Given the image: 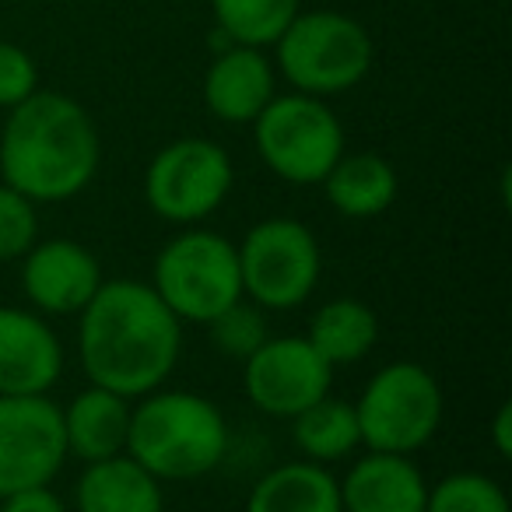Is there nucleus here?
<instances>
[{"label":"nucleus","instance_id":"1","mask_svg":"<svg viewBox=\"0 0 512 512\" xmlns=\"http://www.w3.org/2000/svg\"><path fill=\"white\" fill-rule=\"evenodd\" d=\"M183 355V323L148 281H102L78 313V358L88 383L127 400L165 386Z\"/></svg>","mask_w":512,"mask_h":512},{"label":"nucleus","instance_id":"2","mask_svg":"<svg viewBox=\"0 0 512 512\" xmlns=\"http://www.w3.org/2000/svg\"><path fill=\"white\" fill-rule=\"evenodd\" d=\"M102 141L92 113L64 92H32L0 130V179L36 204H64L92 186Z\"/></svg>","mask_w":512,"mask_h":512},{"label":"nucleus","instance_id":"3","mask_svg":"<svg viewBox=\"0 0 512 512\" xmlns=\"http://www.w3.org/2000/svg\"><path fill=\"white\" fill-rule=\"evenodd\" d=\"M228 421L211 397L193 390H151L130 407L127 456L158 481H197L221 467Z\"/></svg>","mask_w":512,"mask_h":512},{"label":"nucleus","instance_id":"4","mask_svg":"<svg viewBox=\"0 0 512 512\" xmlns=\"http://www.w3.org/2000/svg\"><path fill=\"white\" fill-rule=\"evenodd\" d=\"M376 60L372 36L344 11H299L274 43V71L292 92L330 99L362 85Z\"/></svg>","mask_w":512,"mask_h":512},{"label":"nucleus","instance_id":"5","mask_svg":"<svg viewBox=\"0 0 512 512\" xmlns=\"http://www.w3.org/2000/svg\"><path fill=\"white\" fill-rule=\"evenodd\" d=\"M151 288L179 323H211L242 295L235 242L211 228H183L155 256Z\"/></svg>","mask_w":512,"mask_h":512},{"label":"nucleus","instance_id":"6","mask_svg":"<svg viewBox=\"0 0 512 512\" xmlns=\"http://www.w3.org/2000/svg\"><path fill=\"white\" fill-rule=\"evenodd\" d=\"M446 414L439 379L421 362H390L355 400L362 446L372 453L414 456L435 439Z\"/></svg>","mask_w":512,"mask_h":512},{"label":"nucleus","instance_id":"7","mask_svg":"<svg viewBox=\"0 0 512 512\" xmlns=\"http://www.w3.org/2000/svg\"><path fill=\"white\" fill-rule=\"evenodd\" d=\"M242 295L264 313H288L313 299L323 274V253L313 228L299 218L256 221L235 246Z\"/></svg>","mask_w":512,"mask_h":512},{"label":"nucleus","instance_id":"8","mask_svg":"<svg viewBox=\"0 0 512 512\" xmlns=\"http://www.w3.org/2000/svg\"><path fill=\"white\" fill-rule=\"evenodd\" d=\"M256 155L278 179L292 186H320L344 155V127L327 99L316 95H274L253 120Z\"/></svg>","mask_w":512,"mask_h":512},{"label":"nucleus","instance_id":"9","mask_svg":"<svg viewBox=\"0 0 512 512\" xmlns=\"http://www.w3.org/2000/svg\"><path fill=\"white\" fill-rule=\"evenodd\" d=\"M235 169L228 151L207 137H179L155 151L144 172V200L169 225H200L228 200Z\"/></svg>","mask_w":512,"mask_h":512},{"label":"nucleus","instance_id":"10","mask_svg":"<svg viewBox=\"0 0 512 512\" xmlns=\"http://www.w3.org/2000/svg\"><path fill=\"white\" fill-rule=\"evenodd\" d=\"M334 386V365L306 341V334L267 337L242 362V393L267 418L292 421L323 400Z\"/></svg>","mask_w":512,"mask_h":512},{"label":"nucleus","instance_id":"11","mask_svg":"<svg viewBox=\"0 0 512 512\" xmlns=\"http://www.w3.org/2000/svg\"><path fill=\"white\" fill-rule=\"evenodd\" d=\"M64 460V414L50 397H0V498L53 484Z\"/></svg>","mask_w":512,"mask_h":512},{"label":"nucleus","instance_id":"12","mask_svg":"<svg viewBox=\"0 0 512 512\" xmlns=\"http://www.w3.org/2000/svg\"><path fill=\"white\" fill-rule=\"evenodd\" d=\"M102 281L99 256L74 239H39L22 256V292L39 316H78Z\"/></svg>","mask_w":512,"mask_h":512},{"label":"nucleus","instance_id":"13","mask_svg":"<svg viewBox=\"0 0 512 512\" xmlns=\"http://www.w3.org/2000/svg\"><path fill=\"white\" fill-rule=\"evenodd\" d=\"M64 376L60 337L36 309L0 306V397H50Z\"/></svg>","mask_w":512,"mask_h":512},{"label":"nucleus","instance_id":"14","mask_svg":"<svg viewBox=\"0 0 512 512\" xmlns=\"http://www.w3.org/2000/svg\"><path fill=\"white\" fill-rule=\"evenodd\" d=\"M278 95V71L256 46L228 43L204 74V106L221 123H253Z\"/></svg>","mask_w":512,"mask_h":512},{"label":"nucleus","instance_id":"15","mask_svg":"<svg viewBox=\"0 0 512 512\" xmlns=\"http://www.w3.org/2000/svg\"><path fill=\"white\" fill-rule=\"evenodd\" d=\"M428 481L411 456L365 453L341 481L344 512H425Z\"/></svg>","mask_w":512,"mask_h":512},{"label":"nucleus","instance_id":"16","mask_svg":"<svg viewBox=\"0 0 512 512\" xmlns=\"http://www.w3.org/2000/svg\"><path fill=\"white\" fill-rule=\"evenodd\" d=\"M130 407H134V400L95 383H88V390L74 393L71 404L60 407L67 456L81 463H99L127 453Z\"/></svg>","mask_w":512,"mask_h":512},{"label":"nucleus","instance_id":"17","mask_svg":"<svg viewBox=\"0 0 512 512\" xmlns=\"http://www.w3.org/2000/svg\"><path fill=\"white\" fill-rule=\"evenodd\" d=\"M74 512H165L162 481L127 453L85 463L74 484Z\"/></svg>","mask_w":512,"mask_h":512},{"label":"nucleus","instance_id":"18","mask_svg":"<svg viewBox=\"0 0 512 512\" xmlns=\"http://www.w3.org/2000/svg\"><path fill=\"white\" fill-rule=\"evenodd\" d=\"M320 186L327 193V204L341 218L369 221L393 207L400 179L397 169L390 165V158L376 155V151H355V155L344 151L334 162V169L323 176Z\"/></svg>","mask_w":512,"mask_h":512},{"label":"nucleus","instance_id":"19","mask_svg":"<svg viewBox=\"0 0 512 512\" xmlns=\"http://www.w3.org/2000/svg\"><path fill=\"white\" fill-rule=\"evenodd\" d=\"M246 512H344L341 481L313 460L278 463L253 484Z\"/></svg>","mask_w":512,"mask_h":512},{"label":"nucleus","instance_id":"20","mask_svg":"<svg viewBox=\"0 0 512 512\" xmlns=\"http://www.w3.org/2000/svg\"><path fill=\"white\" fill-rule=\"evenodd\" d=\"M306 341L327 358L330 365H355L376 348L379 316L362 299H330L313 313Z\"/></svg>","mask_w":512,"mask_h":512},{"label":"nucleus","instance_id":"21","mask_svg":"<svg viewBox=\"0 0 512 512\" xmlns=\"http://www.w3.org/2000/svg\"><path fill=\"white\" fill-rule=\"evenodd\" d=\"M292 439H295V449L302 453V460L323 463V467L344 460V456H351L362 446L355 404L327 393V397L316 400L313 407L295 414Z\"/></svg>","mask_w":512,"mask_h":512},{"label":"nucleus","instance_id":"22","mask_svg":"<svg viewBox=\"0 0 512 512\" xmlns=\"http://www.w3.org/2000/svg\"><path fill=\"white\" fill-rule=\"evenodd\" d=\"M302 0H211L214 25L225 36V46H256L267 50L299 15Z\"/></svg>","mask_w":512,"mask_h":512},{"label":"nucleus","instance_id":"23","mask_svg":"<svg viewBox=\"0 0 512 512\" xmlns=\"http://www.w3.org/2000/svg\"><path fill=\"white\" fill-rule=\"evenodd\" d=\"M425 512H512L509 495L495 477L481 470H456L428 484Z\"/></svg>","mask_w":512,"mask_h":512},{"label":"nucleus","instance_id":"24","mask_svg":"<svg viewBox=\"0 0 512 512\" xmlns=\"http://www.w3.org/2000/svg\"><path fill=\"white\" fill-rule=\"evenodd\" d=\"M211 330V344L218 348L221 358H235L246 362L260 344L271 337L267 330V313L260 306H253L249 299H239L235 306H228L225 313H218L211 323H204Z\"/></svg>","mask_w":512,"mask_h":512},{"label":"nucleus","instance_id":"25","mask_svg":"<svg viewBox=\"0 0 512 512\" xmlns=\"http://www.w3.org/2000/svg\"><path fill=\"white\" fill-rule=\"evenodd\" d=\"M39 242V204L0 183V264H15Z\"/></svg>","mask_w":512,"mask_h":512},{"label":"nucleus","instance_id":"26","mask_svg":"<svg viewBox=\"0 0 512 512\" xmlns=\"http://www.w3.org/2000/svg\"><path fill=\"white\" fill-rule=\"evenodd\" d=\"M39 92V67L29 50L0 39V109H15Z\"/></svg>","mask_w":512,"mask_h":512},{"label":"nucleus","instance_id":"27","mask_svg":"<svg viewBox=\"0 0 512 512\" xmlns=\"http://www.w3.org/2000/svg\"><path fill=\"white\" fill-rule=\"evenodd\" d=\"M0 512H67V505L50 484H43V488H25L4 495L0 498Z\"/></svg>","mask_w":512,"mask_h":512},{"label":"nucleus","instance_id":"28","mask_svg":"<svg viewBox=\"0 0 512 512\" xmlns=\"http://www.w3.org/2000/svg\"><path fill=\"white\" fill-rule=\"evenodd\" d=\"M491 446H495V453L502 456V460L512 453V407L509 404H502L495 411V421H491Z\"/></svg>","mask_w":512,"mask_h":512}]
</instances>
